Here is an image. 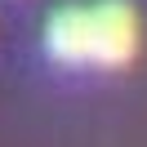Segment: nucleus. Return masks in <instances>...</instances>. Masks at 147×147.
I'll list each match as a JSON object with an SVG mask.
<instances>
[{
  "instance_id": "nucleus-1",
  "label": "nucleus",
  "mask_w": 147,
  "mask_h": 147,
  "mask_svg": "<svg viewBox=\"0 0 147 147\" xmlns=\"http://www.w3.org/2000/svg\"><path fill=\"white\" fill-rule=\"evenodd\" d=\"M138 54V13L129 0H98L89 5V63L125 67Z\"/></svg>"
},
{
  "instance_id": "nucleus-2",
  "label": "nucleus",
  "mask_w": 147,
  "mask_h": 147,
  "mask_svg": "<svg viewBox=\"0 0 147 147\" xmlns=\"http://www.w3.org/2000/svg\"><path fill=\"white\" fill-rule=\"evenodd\" d=\"M45 49L49 58L67 67H85L89 63V5H67L45 22Z\"/></svg>"
}]
</instances>
